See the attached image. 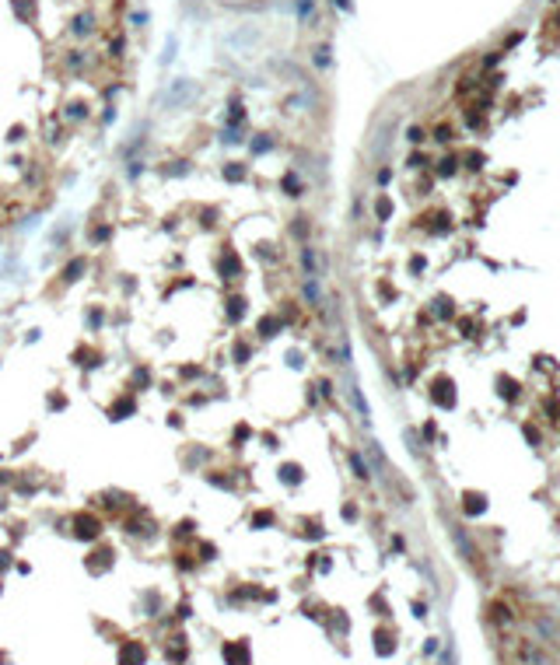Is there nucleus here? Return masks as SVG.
I'll list each match as a JSON object with an SVG mask.
<instances>
[{"label":"nucleus","mask_w":560,"mask_h":665,"mask_svg":"<svg viewBox=\"0 0 560 665\" xmlns=\"http://www.w3.org/2000/svg\"><path fill=\"white\" fill-rule=\"evenodd\" d=\"M340 4H343V7H347V0H340Z\"/></svg>","instance_id":"obj_3"},{"label":"nucleus","mask_w":560,"mask_h":665,"mask_svg":"<svg viewBox=\"0 0 560 665\" xmlns=\"http://www.w3.org/2000/svg\"><path fill=\"white\" fill-rule=\"evenodd\" d=\"M504 658H508L511 665H543L539 648H536L532 641H525V637H508V641H504Z\"/></svg>","instance_id":"obj_1"},{"label":"nucleus","mask_w":560,"mask_h":665,"mask_svg":"<svg viewBox=\"0 0 560 665\" xmlns=\"http://www.w3.org/2000/svg\"><path fill=\"white\" fill-rule=\"evenodd\" d=\"M466 501H469V504H466V508H469V511H483V497H473V494H469Z\"/></svg>","instance_id":"obj_2"}]
</instances>
